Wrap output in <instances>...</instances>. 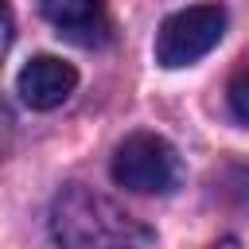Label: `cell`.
<instances>
[{"mask_svg": "<svg viewBox=\"0 0 249 249\" xmlns=\"http://www.w3.org/2000/svg\"><path fill=\"white\" fill-rule=\"evenodd\" d=\"M47 23L78 43V47H97L109 31V19H105V0H39Z\"/></svg>", "mask_w": 249, "mask_h": 249, "instance_id": "5", "label": "cell"}, {"mask_svg": "<svg viewBox=\"0 0 249 249\" xmlns=\"http://www.w3.org/2000/svg\"><path fill=\"white\" fill-rule=\"evenodd\" d=\"M230 101H233V121L237 124H245L249 121V113H245V78L237 74L233 78V86H230Z\"/></svg>", "mask_w": 249, "mask_h": 249, "instance_id": "7", "label": "cell"}, {"mask_svg": "<svg viewBox=\"0 0 249 249\" xmlns=\"http://www.w3.org/2000/svg\"><path fill=\"white\" fill-rule=\"evenodd\" d=\"M226 35V8L222 4H191L167 16L156 31V62L167 70L191 66L210 54Z\"/></svg>", "mask_w": 249, "mask_h": 249, "instance_id": "3", "label": "cell"}, {"mask_svg": "<svg viewBox=\"0 0 249 249\" xmlns=\"http://www.w3.org/2000/svg\"><path fill=\"white\" fill-rule=\"evenodd\" d=\"M12 35H16V16H12V8L0 0V58H4L8 47H12Z\"/></svg>", "mask_w": 249, "mask_h": 249, "instance_id": "6", "label": "cell"}, {"mask_svg": "<svg viewBox=\"0 0 249 249\" xmlns=\"http://www.w3.org/2000/svg\"><path fill=\"white\" fill-rule=\"evenodd\" d=\"M113 183L132 195H171L183 183L179 152L156 132H132L113 152Z\"/></svg>", "mask_w": 249, "mask_h": 249, "instance_id": "2", "label": "cell"}, {"mask_svg": "<svg viewBox=\"0 0 249 249\" xmlns=\"http://www.w3.org/2000/svg\"><path fill=\"white\" fill-rule=\"evenodd\" d=\"M74 86H78V70L54 54H35L16 78V93L31 109H58L74 93Z\"/></svg>", "mask_w": 249, "mask_h": 249, "instance_id": "4", "label": "cell"}, {"mask_svg": "<svg viewBox=\"0 0 249 249\" xmlns=\"http://www.w3.org/2000/svg\"><path fill=\"white\" fill-rule=\"evenodd\" d=\"M51 237L70 249H121V245H152L156 233L128 218L105 195L70 183L51 202Z\"/></svg>", "mask_w": 249, "mask_h": 249, "instance_id": "1", "label": "cell"}]
</instances>
